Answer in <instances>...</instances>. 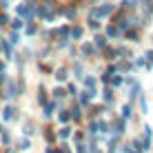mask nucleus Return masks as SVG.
Masks as SVG:
<instances>
[{
    "mask_svg": "<svg viewBox=\"0 0 153 153\" xmlns=\"http://www.w3.org/2000/svg\"><path fill=\"white\" fill-rule=\"evenodd\" d=\"M111 11H113V4H104V7H100V9H93L91 16H107Z\"/></svg>",
    "mask_w": 153,
    "mask_h": 153,
    "instance_id": "1",
    "label": "nucleus"
},
{
    "mask_svg": "<svg viewBox=\"0 0 153 153\" xmlns=\"http://www.w3.org/2000/svg\"><path fill=\"white\" fill-rule=\"evenodd\" d=\"M80 33H82V29H80V27L73 29V36H76V38H80Z\"/></svg>",
    "mask_w": 153,
    "mask_h": 153,
    "instance_id": "3",
    "label": "nucleus"
},
{
    "mask_svg": "<svg viewBox=\"0 0 153 153\" xmlns=\"http://www.w3.org/2000/svg\"><path fill=\"white\" fill-rule=\"evenodd\" d=\"M82 53H93V47L91 45H84L82 47Z\"/></svg>",
    "mask_w": 153,
    "mask_h": 153,
    "instance_id": "2",
    "label": "nucleus"
},
{
    "mask_svg": "<svg viewBox=\"0 0 153 153\" xmlns=\"http://www.w3.org/2000/svg\"><path fill=\"white\" fill-rule=\"evenodd\" d=\"M146 56H149V60L153 62V51H149V53H146Z\"/></svg>",
    "mask_w": 153,
    "mask_h": 153,
    "instance_id": "4",
    "label": "nucleus"
}]
</instances>
